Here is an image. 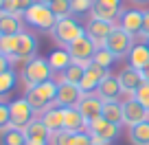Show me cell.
<instances>
[{"label":"cell","instance_id":"cell-1","mask_svg":"<svg viewBox=\"0 0 149 145\" xmlns=\"http://www.w3.org/2000/svg\"><path fill=\"white\" fill-rule=\"evenodd\" d=\"M24 99L33 106L35 112L42 114L44 110L55 106V99H57V81L55 79H48L44 84H37V86H31L26 88L24 92Z\"/></svg>","mask_w":149,"mask_h":145},{"label":"cell","instance_id":"cell-2","mask_svg":"<svg viewBox=\"0 0 149 145\" xmlns=\"http://www.w3.org/2000/svg\"><path fill=\"white\" fill-rule=\"evenodd\" d=\"M20 79H22V84L26 86V88L53 79V68H51V64H48V60L46 57H33L31 62H26L22 73H20Z\"/></svg>","mask_w":149,"mask_h":145},{"label":"cell","instance_id":"cell-3","mask_svg":"<svg viewBox=\"0 0 149 145\" xmlns=\"http://www.w3.org/2000/svg\"><path fill=\"white\" fill-rule=\"evenodd\" d=\"M51 35H53V40H55L57 44H61V48H66V46H70L74 40H79L81 35H86V24L77 22L72 15H70V18H61V20H57V24L53 27Z\"/></svg>","mask_w":149,"mask_h":145},{"label":"cell","instance_id":"cell-4","mask_svg":"<svg viewBox=\"0 0 149 145\" xmlns=\"http://www.w3.org/2000/svg\"><path fill=\"white\" fill-rule=\"evenodd\" d=\"M22 20L29 24V27L37 29V31H53V27L57 24V18L51 11V7L42 5V2H33V5L24 11Z\"/></svg>","mask_w":149,"mask_h":145},{"label":"cell","instance_id":"cell-5","mask_svg":"<svg viewBox=\"0 0 149 145\" xmlns=\"http://www.w3.org/2000/svg\"><path fill=\"white\" fill-rule=\"evenodd\" d=\"M9 114H11V127H18V130H24V127L37 117L33 106L24 97H20V99H15V101L9 103Z\"/></svg>","mask_w":149,"mask_h":145},{"label":"cell","instance_id":"cell-6","mask_svg":"<svg viewBox=\"0 0 149 145\" xmlns=\"http://www.w3.org/2000/svg\"><path fill=\"white\" fill-rule=\"evenodd\" d=\"M132 46H134V38H132L130 33H125L121 27L114 29V31L110 33L107 42H105V48L116 57V60L118 57H127L130 51H132Z\"/></svg>","mask_w":149,"mask_h":145},{"label":"cell","instance_id":"cell-7","mask_svg":"<svg viewBox=\"0 0 149 145\" xmlns=\"http://www.w3.org/2000/svg\"><path fill=\"white\" fill-rule=\"evenodd\" d=\"M121 103H123V125L134 127V125H138V123H143V121H149V110L143 108L134 97H127L125 101H121Z\"/></svg>","mask_w":149,"mask_h":145},{"label":"cell","instance_id":"cell-8","mask_svg":"<svg viewBox=\"0 0 149 145\" xmlns=\"http://www.w3.org/2000/svg\"><path fill=\"white\" fill-rule=\"evenodd\" d=\"M70 53V57H72V62H79V64H90L94 57V51H97V44L92 42V40L88 38V35H81L79 40H74L70 46H66Z\"/></svg>","mask_w":149,"mask_h":145},{"label":"cell","instance_id":"cell-9","mask_svg":"<svg viewBox=\"0 0 149 145\" xmlns=\"http://www.w3.org/2000/svg\"><path fill=\"white\" fill-rule=\"evenodd\" d=\"M86 132H88L90 136H99V139L112 143V141H116L118 134H121V125L110 123L107 119H103V117H97V119H92V121L88 123V130H86Z\"/></svg>","mask_w":149,"mask_h":145},{"label":"cell","instance_id":"cell-10","mask_svg":"<svg viewBox=\"0 0 149 145\" xmlns=\"http://www.w3.org/2000/svg\"><path fill=\"white\" fill-rule=\"evenodd\" d=\"M110 75V70L101 68L99 64H94V62H90V64H86V70H84V79L79 81V88L81 92H97L99 84H101L105 77Z\"/></svg>","mask_w":149,"mask_h":145},{"label":"cell","instance_id":"cell-11","mask_svg":"<svg viewBox=\"0 0 149 145\" xmlns=\"http://www.w3.org/2000/svg\"><path fill=\"white\" fill-rule=\"evenodd\" d=\"M33 57H37V38L29 31H22L18 35V48H15L11 64L13 62H31Z\"/></svg>","mask_w":149,"mask_h":145},{"label":"cell","instance_id":"cell-12","mask_svg":"<svg viewBox=\"0 0 149 145\" xmlns=\"http://www.w3.org/2000/svg\"><path fill=\"white\" fill-rule=\"evenodd\" d=\"M84 97L81 88L77 84H68V81H57V99L55 106L59 108H77L79 99Z\"/></svg>","mask_w":149,"mask_h":145},{"label":"cell","instance_id":"cell-13","mask_svg":"<svg viewBox=\"0 0 149 145\" xmlns=\"http://www.w3.org/2000/svg\"><path fill=\"white\" fill-rule=\"evenodd\" d=\"M116 29V24L114 22H103V20H88V24H86V35H88L90 40H92L97 46H105L107 38H110V33Z\"/></svg>","mask_w":149,"mask_h":145},{"label":"cell","instance_id":"cell-14","mask_svg":"<svg viewBox=\"0 0 149 145\" xmlns=\"http://www.w3.org/2000/svg\"><path fill=\"white\" fill-rule=\"evenodd\" d=\"M143 18H145V11H138V9L121 11V13H118V27L125 33H130L132 38H136V35H140V31H143Z\"/></svg>","mask_w":149,"mask_h":145},{"label":"cell","instance_id":"cell-15","mask_svg":"<svg viewBox=\"0 0 149 145\" xmlns=\"http://www.w3.org/2000/svg\"><path fill=\"white\" fill-rule=\"evenodd\" d=\"M77 110H79L81 114L86 117V121H92V119L101 117V110H103V99L99 97L97 92H86L84 97L79 99V103H77Z\"/></svg>","mask_w":149,"mask_h":145},{"label":"cell","instance_id":"cell-16","mask_svg":"<svg viewBox=\"0 0 149 145\" xmlns=\"http://www.w3.org/2000/svg\"><path fill=\"white\" fill-rule=\"evenodd\" d=\"M116 77H118V84H121V90L127 95V97H132V95L143 86V75H140V70L132 68V66H125Z\"/></svg>","mask_w":149,"mask_h":145},{"label":"cell","instance_id":"cell-17","mask_svg":"<svg viewBox=\"0 0 149 145\" xmlns=\"http://www.w3.org/2000/svg\"><path fill=\"white\" fill-rule=\"evenodd\" d=\"M40 119H42L44 127H46L51 134L64 130V108H59V106H53V108H48V110H44V112L40 114Z\"/></svg>","mask_w":149,"mask_h":145},{"label":"cell","instance_id":"cell-18","mask_svg":"<svg viewBox=\"0 0 149 145\" xmlns=\"http://www.w3.org/2000/svg\"><path fill=\"white\" fill-rule=\"evenodd\" d=\"M64 130L66 132H86L88 121L77 108H64Z\"/></svg>","mask_w":149,"mask_h":145},{"label":"cell","instance_id":"cell-19","mask_svg":"<svg viewBox=\"0 0 149 145\" xmlns=\"http://www.w3.org/2000/svg\"><path fill=\"white\" fill-rule=\"evenodd\" d=\"M24 31L22 15H13L7 11H0V35H20Z\"/></svg>","mask_w":149,"mask_h":145},{"label":"cell","instance_id":"cell-20","mask_svg":"<svg viewBox=\"0 0 149 145\" xmlns=\"http://www.w3.org/2000/svg\"><path fill=\"white\" fill-rule=\"evenodd\" d=\"M121 92H123V90H121V84H118V77H116V75H112V73L101 81V84H99V88H97V95L103 99V101L116 99Z\"/></svg>","mask_w":149,"mask_h":145},{"label":"cell","instance_id":"cell-21","mask_svg":"<svg viewBox=\"0 0 149 145\" xmlns=\"http://www.w3.org/2000/svg\"><path fill=\"white\" fill-rule=\"evenodd\" d=\"M46 60H48V64H51L53 73H64V70L72 64V57H70L68 48H55V51H51V55H48Z\"/></svg>","mask_w":149,"mask_h":145},{"label":"cell","instance_id":"cell-22","mask_svg":"<svg viewBox=\"0 0 149 145\" xmlns=\"http://www.w3.org/2000/svg\"><path fill=\"white\" fill-rule=\"evenodd\" d=\"M101 117H103V119H107L110 123L123 125V103L118 101V99H110V101H103Z\"/></svg>","mask_w":149,"mask_h":145},{"label":"cell","instance_id":"cell-23","mask_svg":"<svg viewBox=\"0 0 149 145\" xmlns=\"http://www.w3.org/2000/svg\"><path fill=\"white\" fill-rule=\"evenodd\" d=\"M127 60H130V66L136 70H143L145 66L149 64V46L147 44H134L130 51V55H127Z\"/></svg>","mask_w":149,"mask_h":145},{"label":"cell","instance_id":"cell-24","mask_svg":"<svg viewBox=\"0 0 149 145\" xmlns=\"http://www.w3.org/2000/svg\"><path fill=\"white\" fill-rule=\"evenodd\" d=\"M130 143L132 145H149V121L130 127Z\"/></svg>","mask_w":149,"mask_h":145},{"label":"cell","instance_id":"cell-25","mask_svg":"<svg viewBox=\"0 0 149 145\" xmlns=\"http://www.w3.org/2000/svg\"><path fill=\"white\" fill-rule=\"evenodd\" d=\"M0 145H26L24 130H18V127H7L5 132H0Z\"/></svg>","mask_w":149,"mask_h":145},{"label":"cell","instance_id":"cell-26","mask_svg":"<svg viewBox=\"0 0 149 145\" xmlns=\"http://www.w3.org/2000/svg\"><path fill=\"white\" fill-rule=\"evenodd\" d=\"M84 70H86V64H79V62H72L68 68L61 73V81H68V84H77L84 79Z\"/></svg>","mask_w":149,"mask_h":145},{"label":"cell","instance_id":"cell-27","mask_svg":"<svg viewBox=\"0 0 149 145\" xmlns=\"http://www.w3.org/2000/svg\"><path fill=\"white\" fill-rule=\"evenodd\" d=\"M15 84H18V75H15L11 68L5 70V73H0V101H2L5 95H9L11 90L15 88Z\"/></svg>","mask_w":149,"mask_h":145},{"label":"cell","instance_id":"cell-28","mask_svg":"<svg viewBox=\"0 0 149 145\" xmlns=\"http://www.w3.org/2000/svg\"><path fill=\"white\" fill-rule=\"evenodd\" d=\"M118 13H121V11L107 9V7H103V5H99V2H94L92 11H90V18H92V20H103V22H114Z\"/></svg>","mask_w":149,"mask_h":145},{"label":"cell","instance_id":"cell-29","mask_svg":"<svg viewBox=\"0 0 149 145\" xmlns=\"http://www.w3.org/2000/svg\"><path fill=\"white\" fill-rule=\"evenodd\" d=\"M18 48V35H0V55L13 60Z\"/></svg>","mask_w":149,"mask_h":145},{"label":"cell","instance_id":"cell-30","mask_svg":"<svg viewBox=\"0 0 149 145\" xmlns=\"http://www.w3.org/2000/svg\"><path fill=\"white\" fill-rule=\"evenodd\" d=\"M92 62H94V64H99V66H101V68L110 70V68H112V64L116 62V57L112 55V53L107 51L105 46H99L97 51H94V57H92Z\"/></svg>","mask_w":149,"mask_h":145},{"label":"cell","instance_id":"cell-31","mask_svg":"<svg viewBox=\"0 0 149 145\" xmlns=\"http://www.w3.org/2000/svg\"><path fill=\"white\" fill-rule=\"evenodd\" d=\"M33 2H37V0H5V9L2 11L13 13V15H24V11H26Z\"/></svg>","mask_w":149,"mask_h":145},{"label":"cell","instance_id":"cell-32","mask_svg":"<svg viewBox=\"0 0 149 145\" xmlns=\"http://www.w3.org/2000/svg\"><path fill=\"white\" fill-rule=\"evenodd\" d=\"M51 11L55 13V18L57 20H61V18H70L72 15V7H70V0H55V2H51Z\"/></svg>","mask_w":149,"mask_h":145},{"label":"cell","instance_id":"cell-33","mask_svg":"<svg viewBox=\"0 0 149 145\" xmlns=\"http://www.w3.org/2000/svg\"><path fill=\"white\" fill-rule=\"evenodd\" d=\"M74 141V132H55V134H51V139H48V145H72Z\"/></svg>","mask_w":149,"mask_h":145},{"label":"cell","instance_id":"cell-34","mask_svg":"<svg viewBox=\"0 0 149 145\" xmlns=\"http://www.w3.org/2000/svg\"><path fill=\"white\" fill-rule=\"evenodd\" d=\"M94 2H97V0H70V7H72V13L81 15V13H88V11H92Z\"/></svg>","mask_w":149,"mask_h":145},{"label":"cell","instance_id":"cell-35","mask_svg":"<svg viewBox=\"0 0 149 145\" xmlns=\"http://www.w3.org/2000/svg\"><path fill=\"white\" fill-rule=\"evenodd\" d=\"M132 97H134L143 108H147V110H149V84H147V81H143V86H140Z\"/></svg>","mask_w":149,"mask_h":145},{"label":"cell","instance_id":"cell-36","mask_svg":"<svg viewBox=\"0 0 149 145\" xmlns=\"http://www.w3.org/2000/svg\"><path fill=\"white\" fill-rule=\"evenodd\" d=\"M11 127V114H9V103L0 101V132Z\"/></svg>","mask_w":149,"mask_h":145},{"label":"cell","instance_id":"cell-37","mask_svg":"<svg viewBox=\"0 0 149 145\" xmlns=\"http://www.w3.org/2000/svg\"><path fill=\"white\" fill-rule=\"evenodd\" d=\"M72 145H92V136H90L88 132H74Z\"/></svg>","mask_w":149,"mask_h":145},{"label":"cell","instance_id":"cell-38","mask_svg":"<svg viewBox=\"0 0 149 145\" xmlns=\"http://www.w3.org/2000/svg\"><path fill=\"white\" fill-rule=\"evenodd\" d=\"M99 5L107 7V9H114V11H121V0H97Z\"/></svg>","mask_w":149,"mask_h":145},{"label":"cell","instance_id":"cell-39","mask_svg":"<svg viewBox=\"0 0 149 145\" xmlns=\"http://www.w3.org/2000/svg\"><path fill=\"white\" fill-rule=\"evenodd\" d=\"M140 38L149 40V11H145V18H143V31H140Z\"/></svg>","mask_w":149,"mask_h":145},{"label":"cell","instance_id":"cell-40","mask_svg":"<svg viewBox=\"0 0 149 145\" xmlns=\"http://www.w3.org/2000/svg\"><path fill=\"white\" fill-rule=\"evenodd\" d=\"M9 68H11V60L5 57V55H0V73H5V70H9Z\"/></svg>","mask_w":149,"mask_h":145},{"label":"cell","instance_id":"cell-41","mask_svg":"<svg viewBox=\"0 0 149 145\" xmlns=\"http://www.w3.org/2000/svg\"><path fill=\"white\" fill-rule=\"evenodd\" d=\"M140 75H143V81H147V84H149V64L140 70Z\"/></svg>","mask_w":149,"mask_h":145},{"label":"cell","instance_id":"cell-42","mask_svg":"<svg viewBox=\"0 0 149 145\" xmlns=\"http://www.w3.org/2000/svg\"><path fill=\"white\" fill-rule=\"evenodd\" d=\"M37 2H42V5H51V2H55V0H37Z\"/></svg>","mask_w":149,"mask_h":145},{"label":"cell","instance_id":"cell-43","mask_svg":"<svg viewBox=\"0 0 149 145\" xmlns=\"http://www.w3.org/2000/svg\"><path fill=\"white\" fill-rule=\"evenodd\" d=\"M5 9V0H0V11Z\"/></svg>","mask_w":149,"mask_h":145},{"label":"cell","instance_id":"cell-44","mask_svg":"<svg viewBox=\"0 0 149 145\" xmlns=\"http://www.w3.org/2000/svg\"><path fill=\"white\" fill-rule=\"evenodd\" d=\"M136 2H147V0H136Z\"/></svg>","mask_w":149,"mask_h":145},{"label":"cell","instance_id":"cell-45","mask_svg":"<svg viewBox=\"0 0 149 145\" xmlns=\"http://www.w3.org/2000/svg\"><path fill=\"white\" fill-rule=\"evenodd\" d=\"M147 46H149V40H147Z\"/></svg>","mask_w":149,"mask_h":145}]
</instances>
